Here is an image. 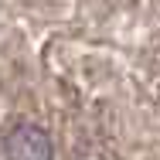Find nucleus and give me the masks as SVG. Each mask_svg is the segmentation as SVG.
<instances>
[{
  "mask_svg": "<svg viewBox=\"0 0 160 160\" xmlns=\"http://www.w3.org/2000/svg\"><path fill=\"white\" fill-rule=\"evenodd\" d=\"M3 153L7 160H51V136L38 123H14L7 126V136H3Z\"/></svg>",
  "mask_w": 160,
  "mask_h": 160,
  "instance_id": "nucleus-1",
  "label": "nucleus"
}]
</instances>
